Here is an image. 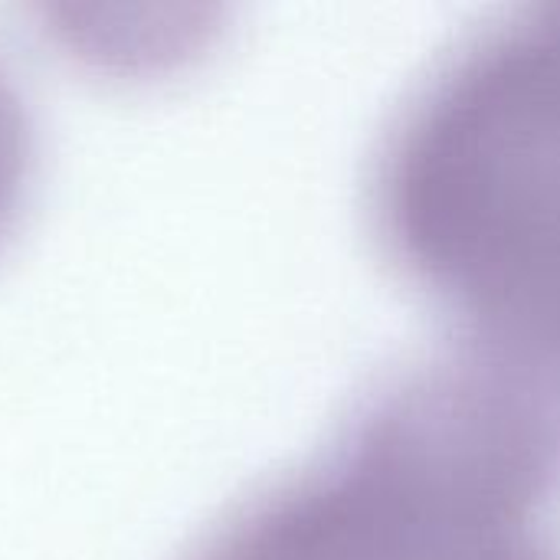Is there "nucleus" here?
<instances>
[{"label":"nucleus","mask_w":560,"mask_h":560,"mask_svg":"<svg viewBox=\"0 0 560 560\" xmlns=\"http://www.w3.org/2000/svg\"><path fill=\"white\" fill-rule=\"evenodd\" d=\"M390 253L472 322L560 269V3L443 59L384 138Z\"/></svg>","instance_id":"obj_1"},{"label":"nucleus","mask_w":560,"mask_h":560,"mask_svg":"<svg viewBox=\"0 0 560 560\" xmlns=\"http://www.w3.org/2000/svg\"><path fill=\"white\" fill-rule=\"evenodd\" d=\"M26 158H30L26 118H23L13 85L0 72V233L20 200V187L26 177Z\"/></svg>","instance_id":"obj_2"}]
</instances>
